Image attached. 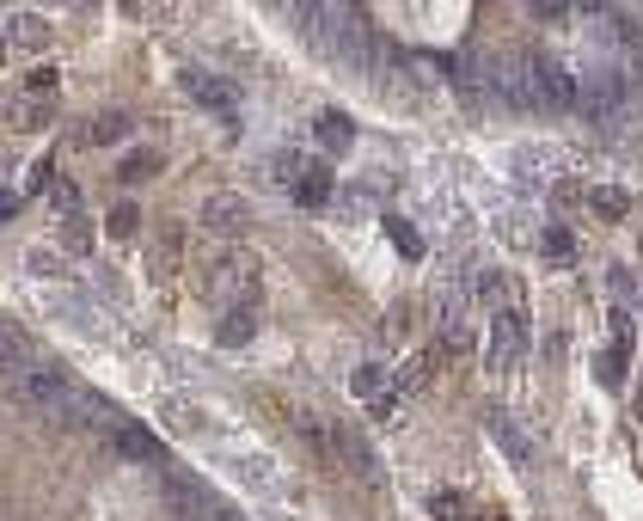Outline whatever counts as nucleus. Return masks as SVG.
<instances>
[{"instance_id": "nucleus-10", "label": "nucleus", "mask_w": 643, "mask_h": 521, "mask_svg": "<svg viewBox=\"0 0 643 521\" xmlns=\"http://www.w3.org/2000/svg\"><path fill=\"white\" fill-rule=\"evenodd\" d=\"M319 141H325V148H350V117L325 111V117H319Z\"/></svg>"}, {"instance_id": "nucleus-1", "label": "nucleus", "mask_w": 643, "mask_h": 521, "mask_svg": "<svg viewBox=\"0 0 643 521\" xmlns=\"http://www.w3.org/2000/svg\"><path fill=\"white\" fill-rule=\"evenodd\" d=\"M68 374L56 368V362H25L19 374H7V399L19 405V411H56V405H68Z\"/></svg>"}, {"instance_id": "nucleus-19", "label": "nucleus", "mask_w": 643, "mask_h": 521, "mask_svg": "<svg viewBox=\"0 0 643 521\" xmlns=\"http://www.w3.org/2000/svg\"><path fill=\"white\" fill-rule=\"evenodd\" d=\"M325 191H331V184H325V172H313V178L301 184V197H307V203H325Z\"/></svg>"}, {"instance_id": "nucleus-11", "label": "nucleus", "mask_w": 643, "mask_h": 521, "mask_svg": "<svg viewBox=\"0 0 643 521\" xmlns=\"http://www.w3.org/2000/svg\"><path fill=\"white\" fill-rule=\"evenodd\" d=\"M7 37H13V43H25V50H43V37H49V31H43V19H37V13H19Z\"/></svg>"}, {"instance_id": "nucleus-4", "label": "nucleus", "mask_w": 643, "mask_h": 521, "mask_svg": "<svg viewBox=\"0 0 643 521\" xmlns=\"http://www.w3.org/2000/svg\"><path fill=\"white\" fill-rule=\"evenodd\" d=\"M184 92H190L196 105H209V111H215L221 123H233V117H239V99H233V86H227V80H215V74H203V68H190V74H184Z\"/></svg>"}, {"instance_id": "nucleus-8", "label": "nucleus", "mask_w": 643, "mask_h": 521, "mask_svg": "<svg viewBox=\"0 0 643 521\" xmlns=\"http://www.w3.org/2000/svg\"><path fill=\"white\" fill-rule=\"evenodd\" d=\"M111 448H117L123 460H160V442L147 436V430H135V423H117V430H111Z\"/></svg>"}, {"instance_id": "nucleus-6", "label": "nucleus", "mask_w": 643, "mask_h": 521, "mask_svg": "<svg viewBox=\"0 0 643 521\" xmlns=\"http://www.w3.org/2000/svg\"><path fill=\"white\" fill-rule=\"evenodd\" d=\"M521 344H527V319H521L515 307L497 313V331H490V368H515Z\"/></svg>"}, {"instance_id": "nucleus-2", "label": "nucleus", "mask_w": 643, "mask_h": 521, "mask_svg": "<svg viewBox=\"0 0 643 521\" xmlns=\"http://www.w3.org/2000/svg\"><path fill=\"white\" fill-rule=\"evenodd\" d=\"M325 25H319V37H325V50L343 62V68H368L374 56H368V25H362V13H319Z\"/></svg>"}, {"instance_id": "nucleus-21", "label": "nucleus", "mask_w": 643, "mask_h": 521, "mask_svg": "<svg viewBox=\"0 0 643 521\" xmlns=\"http://www.w3.org/2000/svg\"><path fill=\"white\" fill-rule=\"evenodd\" d=\"M392 240H399V246H405V252H411V258H417V252H423V240H417V233H411V227H399V221H392Z\"/></svg>"}, {"instance_id": "nucleus-27", "label": "nucleus", "mask_w": 643, "mask_h": 521, "mask_svg": "<svg viewBox=\"0 0 643 521\" xmlns=\"http://www.w3.org/2000/svg\"><path fill=\"white\" fill-rule=\"evenodd\" d=\"M0 56H7V37H0Z\"/></svg>"}, {"instance_id": "nucleus-17", "label": "nucleus", "mask_w": 643, "mask_h": 521, "mask_svg": "<svg viewBox=\"0 0 643 521\" xmlns=\"http://www.w3.org/2000/svg\"><path fill=\"white\" fill-rule=\"evenodd\" d=\"M135 221H141V215H135V209H129V203H123V209H117V215H111V233H117V240H129V233H135Z\"/></svg>"}, {"instance_id": "nucleus-12", "label": "nucleus", "mask_w": 643, "mask_h": 521, "mask_svg": "<svg viewBox=\"0 0 643 521\" xmlns=\"http://www.w3.org/2000/svg\"><path fill=\"white\" fill-rule=\"evenodd\" d=\"M245 338H252V313L233 307V313H227V325H221V344H245Z\"/></svg>"}, {"instance_id": "nucleus-13", "label": "nucleus", "mask_w": 643, "mask_h": 521, "mask_svg": "<svg viewBox=\"0 0 643 521\" xmlns=\"http://www.w3.org/2000/svg\"><path fill=\"white\" fill-rule=\"evenodd\" d=\"M154 166H160L154 154H129V160H123V178H129V184H141V178H154Z\"/></svg>"}, {"instance_id": "nucleus-26", "label": "nucleus", "mask_w": 643, "mask_h": 521, "mask_svg": "<svg viewBox=\"0 0 643 521\" xmlns=\"http://www.w3.org/2000/svg\"><path fill=\"white\" fill-rule=\"evenodd\" d=\"M196 521H245V515H233V509H215V503H209L203 515H196Z\"/></svg>"}, {"instance_id": "nucleus-23", "label": "nucleus", "mask_w": 643, "mask_h": 521, "mask_svg": "<svg viewBox=\"0 0 643 521\" xmlns=\"http://www.w3.org/2000/svg\"><path fill=\"white\" fill-rule=\"evenodd\" d=\"M31 92H56V68H37V74H31Z\"/></svg>"}, {"instance_id": "nucleus-22", "label": "nucleus", "mask_w": 643, "mask_h": 521, "mask_svg": "<svg viewBox=\"0 0 643 521\" xmlns=\"http://www.w3.org/2000/svg\"><path fill=\"white\" fill-rule=\"evenodd\" d=\"M19 117H25V123H19V129H43V117H49V111H43V105H37V99H31V105H25V111H19Z\"/></svg>"}, {"instance_id": "nucleus-3", "label": "nucleus", "mask_w": 643, "mask_h": 521, "mask_svg": "<svg viewBox=\"0 0 643 521\" xmlns=\"http://www.w3.org/2000/svg\"><path fill=\"white\" fill-rule=\"evenodd\" d=\"M533 111H576V74L558 62H533Z\"/></svg>"}, {"instance_id": "nucleus-16", "label": "nucleus", "mask_w": 643, "mask_h": 521, "mask_svg": "<svg viewBox=\"0 0 643 521\" xmlns=\"http://www.w3.org/2000/svg\"><path fill=\"white\" fill-rule=\"evenodd\" d=\"M595 209H601V215H613V221H619V215H625V209H631V203H625V191H595Z\"/></svg>"}, {"instance_id": "nucleus-15", "label": "nucleus", "mask_w": 643, "mask_h": 521, "mask_svg": "<svg viewBox=\"0 0 643 521\" xmlns=\"http://www.w3.org/2000/svg\"><path fill=\"white\" fill-rule=\"evenodd\" d=\"M123 129H129V123H123V117H98V123H92V129H86V141H117V135H123Z\"/></svg>"}, {"instance_id": "nucleus-7", "label": "nucleus", "mask_w": 643, "mask_h": 521, "mask_svg": "<svg viewBox=\"0 0 643 521\" xmlns=\"http://www.w3.org/2000/svg\"><path fill=\"white\" fill-rule=\"evenodd\" d=\"M619 99H625V80H619V74H588V86H576V105H582L588 117H613Z\"/></svg>"}, {"instance_id": "nucleus-24", "label": "nucleus", "mask_w": 643, "mask_h": 521, "mask_svg": "<svg viewBox=\"0 0 643 521\" xmlns=\"http://www.w3.org/2000/svg\"><path fill=\"white\" fill-rule=\"evenodd\" d=\"M166 417H172V430H196V417H190L184 405H166Z\"/></svg>"}, {"instance_id": "nucleus-18", "label": "nucleus", "mask_w": 643, "mask_h": 521, "mask_svg": "<svg viewBox=\"0 0 643 521\" xmlns=\"http://www.w3.org/2000/svg\"><path fill=\"white\" fill-rule=\"evenodd\" d=\"M448 350H472V325H466V319L448 325Z\"/></svg>"}, {"instance_id": "nucleus-25", "label": "nucleus", "mask_w": 643, "mask_h": 521, "mask_svg": "<svg viewBox=\"0 0 643 521\" xmlns=\"http://www.w3.org/2000/svg\"><path fill=\"white\" fill-rule=\"evenodd\" d=\"M31 270H37V276H56L62 264H56V258H49V252H31Z\"/></svg>"}, {"instance_id": "nucleus-5", "label": "nucleus", "mask_w": 643, "mask_h": 521, "mask_svg": "<svg viewBox=\"0 0 643 521\" xmlns=\"http://www.w3.org/2000/svg\"><path fill=\"white\" fill-rule=\"evenodd\" d=\"M203 227L209 233H245V227H252V203H245L239 191H215L203 203Z\"/></svg>"}, {"instance_id": "nucleus-20", "label": "nucleus", "mask_w": 643, "mask_h": 521, "mask_svg": "<svg viewBox=\"0 0 643 521\" xmlns=\"http://www.w3.org/2000/svg\"><path fill=\"white\" fill-rule=\"evenodd\" d=\"M546 252H552V258H570V233H564V227L546 233Z\"/></svg>"}, {"instance_id": "nucleus-14", "label": "nucleus", "mask_w": 643, "mask_h": 521, "mask_svg": "<svg viewBox=\"0 0 643 521\" xmlns=\"http://www.w3.org/2000/svg\"><path fill=\"white\" fill-rule=\"evenodd\" d=\"M429 509H435L441 521H460V491H435V497H429Z\"/></svg>"}, {"instance_id": "nucleus-9", "label": "nucleus", "mask_w": 643, "mask_h": 521, "mask_svg": "<svg viewBox=\"0 0 643 521\" xmlns=\"http://www.w3.org/2000/svg\"><path fill=\"white\" fill-rule=\"evenodd\" d=\"M490 436H497V442H503V448H509L515 460H527V436L515 430V423H509L503 411H490Z\"/></svg>"}]
</instances>
